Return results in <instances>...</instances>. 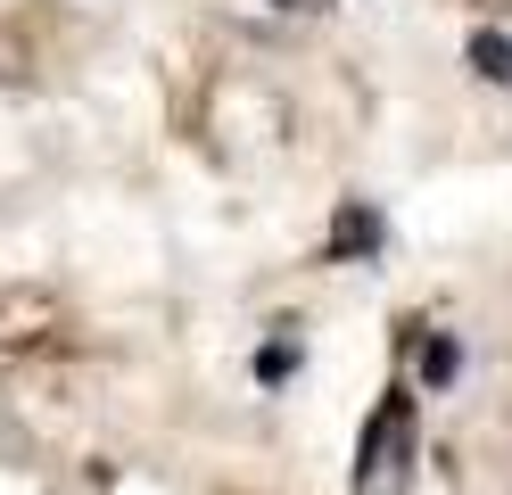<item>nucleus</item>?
I'll use <instances>...</instances> for the list:
<instances>
[{"mask_svg":"<svg viewBox=\"0 0 512 495\" xmlns=\"http://www.w3.org/2000/svg\"><path fill=\"white\" fill-rule=\"evenodd\" d=\"M413 454H422V429H413V396L389 388L356 438V495H413Z\"/></svg>","mask_w":512,"mask_h":495,"instance_id":"obj_1","label":"nucleus"},{"mask_svg":"<svg viewBox=\"0 0 512 495\" xmlns=\"http://www.w3.org/2000/svg\"><path fill=\"white\" fill-rule=\"evenodd\" d=\"M331 248H339V256L380 248V215H372V207H339V223H331Z\"/></svg>","mask_w":512,"mask_h":495,"instance_id":"obj_2","label":"nucleus"},{"mask_svg":"<svg viewBox=\"0 0 512 495\" xmlns=\"http://www.w3.org/2000/svg\"><path fill=\"white\" fill-rule=\"evenodd\" d=\"M471 66L488 83H512V33H471Z\"/></svg>","mask_w":512,"mask_h":495,"instance_id":"obj_3","label":"nucleus"},{"mask_svg":"<svg viewBox=\"0 0 512 495\" xmlns=\"http://www.w3.org/2000/svg\"><path fill=\"white\" fill-rule=\"evenodd\" d=\"M290 363H298V339H273L265 355H256V380H281V372H290Z\"/></svg>","mask_w":512,"mask_h":495,"instance_id":"obj_4","label":"nucleus"},{"mask_svg":"<svg viewBox=\"0 0 512 495\" xmlns=\"http://www.w3.org/2000/svg\"><path fill=\"white\" fill-rule=\"evenodd\" d=\"M422 372H430V380H455V347L430 339V347H422Z\"/></svg>","mask_w":512,"mask_h":495,"instance_id":"obj_5","label":"nucleus"},{"mask_svg":"<svg viewBox=\"0 0 512 495\" xmlns=\"http://www.w3.org/2000/svg\"><path fill=\"white\" fill-rule=\"evenodd\" d=\"M273 9H323V0H273Z\"/></svg>","mask_w":512,"mask_h":495,"instance_id":"obj_6","label":"nucleus"}]
</instances>
